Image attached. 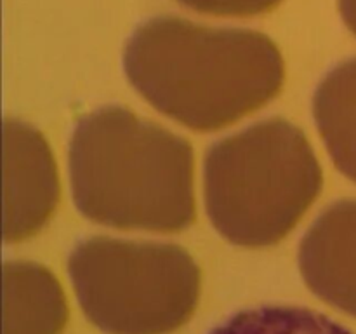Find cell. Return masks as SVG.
Segmentation results:
<instances>
[{
	"label": "cell",
	"mask_w": 356,
	"mask_h": 334,
	"mask_svg": "<svg viewBox=\"0 0 356 334\" xmlns=\"http://www.w3.org/2000/svg\"><path fill=\"white\" fill-rule=\"evenodd\" d=\"M124 68L153 108L202 132L264 106L285 79L280 49L264 33L176 16L141 24L127 42Z\"/></svg>",
	"instance_id": "6da1fadb"
},
{
	"label": "cell",
	"mask_w": 356,
	"mask_h": 334,
	"mask_svg": "<svg viewBox=\"0 0 356 334\" xmlns=\"http://www.w3.org/2000/svg\"><path fill=\"white\" fill-rule=\"evenodd\" d=\"M68 162L73 200L90 221L160 233L195 221L190 143L127 108L83 117L70 139Z\"/></svg>",
	"instance_id": "7a4b0ae2"
},
{
	"label": "cell",
	"mask_w": 356,
	"mask_h": 334,
	"mask_svg": "<svg viewBox=\"0 0 356 334\" xmlns=\"http://www.w3.org/2000/svg\"><path fill=\"white\" fill-rule=\"evenodd\" d=\"M323 184L322 167L301 129L284 118L257 122L205 155V207L235 246L270 247L287 237Z\"/></svg>",
	"instance_id": "3957f363"
},
{
	"label": "cell",
	"mask_w": 356,
	"mask_h": 334,
	"mask_svg": "<svg viewBox=\"0 0 356 334\" xmlns=\"http://www.w3.org/2000/svg\"><path fill=\"white\" fill-rule=\"evenodd\" d=\"M68 273L87 319L106 334H170L191 319L202 273L176 244L92 237L73 249Z\"/></svg>",
	"instance_id": "277c9868"
},
{
	"label": "cell",
	"mask_w": 356,
	"mask_h": 334,
	"mask_svg": "<svg viewBox=\"0 0 356 334\" xmlns=\"http://www.w3.org/2000/svg\"><path fill=\"white\" fill-rule=\"evenodd\" d=\"M59 202V177L44 136L21 120L3 125V235L21 242L38 232Z\"/></svg>",
	"instance_id": "5b68a950"
},
{
	"label": "cell",
	"mask_w": 356,
	"mask_h": 334,
	"mask_svg": "<svg viewBox=\"0 0 356 334\" xmlns=\"http://www.w3.org/2000/svg\"><path fill=\"white\" fill-rule=\"evenodd\" d=\"M299 270L313 294L356 319V200L336 202L313 223Z\"/></svg>",
	"instance_id": "8992f818"
},
{
	"label": "cell",
	"mask_w": 356,
	"mask_h": 334,
	"mask_svg": "<svg viewBox=\"0 0 356 334\" xmlns=\"http://www.w3.org/2000/svg\"><path fill=\"white\" fill-rule=\"evenodd\" d=\"M68 306L58 278L37 263L3 264V334H61Z\"/></svg>",
	"instance_id": "52a82bcc"
},
{
	"label": "cell",
	"mask_w": 356,
	"mask_h": 334,
	"mask_svg": "<svg viewBox=\"0 0 356 334\" xmlns=\"http://www.w3.org/2000/svg\"><path fill=\"white\" fill-rule=\"evenodd\" d=\"M313 115L330 159L356 183V58L337 65L320 82Z\"/></svg>",
	"instance_id": "ba28073f"
},
{
	"label": "cell",
	"mask_w": 356,
	"mask_h": 334,
	"mask_svg": "<svg viewBox=\"0 0 356 334\" xmlns=\"http://www.w3.org/2000/svg\"><path fill=\"white\" fill-rule=\"evenodd\" d=\"M207 334H353L325 313L298 305H263L235 313Z\"/></svg>",
	"instance_id": "9c48e42d"
},
{
	"label": "cell",
	"mask_w": 356,
	"mask_h": 334,
	"mask_svg": "<svg viewBox=\"0 0 356 334\" xmlns=\"http://www.w3.org/2000/svg\"><path fill=\"white\" fill-rule=\"evenodd\" d=\"M188 9L222 17H250L273 10L282 0H179Z\"/></svg>",
	"instance_id": "30bf717a"
},
{
	"label": "cell",
	"mask_w": 356,
	"mask_h": 334,
	"mask_svg": "<svg viewBox=\"0 0 356 334\" xmlns=\"http://www.w3.org/2000/svg\"><path fill=\"white\" fill-rule=\"evenodd\" d=\"M339 10L346 26L356 35V0H339Z\"/></svg>",
	"instance_id": "8fae6325"
}]
</instances>
